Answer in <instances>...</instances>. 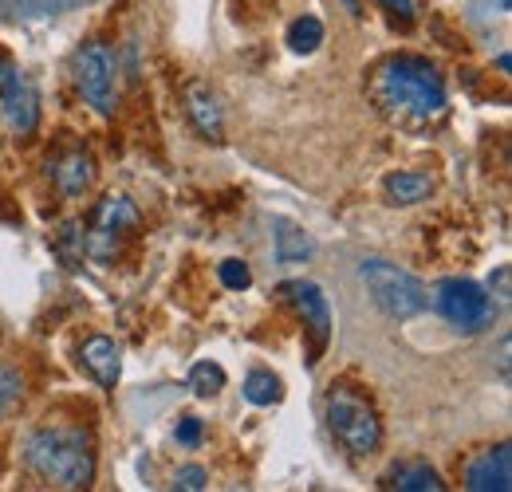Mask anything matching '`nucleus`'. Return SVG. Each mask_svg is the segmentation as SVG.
I'll return each mask as SVG.
<instances>
[{"mask_svg":"<svg viewBox=\"0 0 512 492\" xmlns=\"http://www.w3.org/2000/svg\"><path fill=\"white\" fill-rule=\"evenodd\" d=\"M383 193L390 205H422L434 193V178L430 174H390L383 182Z\"/></svg>","mask_w":512,"mask_h":492,"instance_id":"dca6fc26","label":"nucleus"},{"mask_svg":"<svg viewBox=\"0 0 512 492\" xmlns=\"http://www.w3.org/2000/svg\"><path fill=\"white\" fill-rule=\"evenodd\" d=\"M134 225H138V209H134V201H130V197H107V201L99 205V213H95L91 248H95L99 256H107L111 248L119 245V237L130 233Z\"/></svg>","mask_w":512,"mask_h":492,"instance_id":"1a4fd4ad","label":"nucleus"},{"mask_svg":"<svg viewBox=\"0 0 512 492\" xmlns=\"http://www.w3.org/2000/svg\"><path fill=\"white\" fill-rule=\"evenodd\" d=\"M359 280L367 284L375 308L383 311L386 319H414L430 308V288L390 260H363Z\"/></svg>","mask_w":512,"mask_h":492,"instance_id":"7ed1b4c3","label":"nucleus"},{"mask_svg":"<svg viewBox=\"0 0 512 492\" xmlns=\"http://www.w3.org/2000/svg\"><path fill=\"white\" fill-rule=\"evenodd\" d=\"M383 489H398V492H442L446 481L442 473L430 465V461H402L394 465L383 477Z\"/></svg>","mask_w":512,"mask_h":492,"instance_id":"ddd939ff","label":"nucleus"},{"mask_svg":"<svg viewBox=\"0 0 512 492\" xmlns=\"http://www.w3.org/2000/svg\"><path fill=\"white\" fill-rule=\"evenodd\" d=\"M272 237H276V260L280 264H304V260H312L316 256V241L300 229V225H292V221H284V217H276L272 221Z\"/></svg>","mask_w":512,"mask_h":492,"instance_id":"2eb2a0df","label":"nucleus"},{"mask_svg":"<svg viewBox=\"0 0 512 492\" xmlns=\"http://www.w3.org/2000/svg\"><path fill=\"white\" fill-rule=\"evenodd\" d=\"M430 300H434V308L442 311L457 331H465V335H477V331H485V327L497 319V304H493V296H489L477 280L449 276V280H442V284L434 288V296H430Z\"/></svg>","mask_w":512,"mask_h":492,"instance_id":"39448f33","label":"nucleus"},{"mask_svg":"<svg viewBox=\"0 0 512 492\" xmlns=\"http://www.w3.org/2000/svg\"><path fill=\"white\" fill-rule=\"evenodd\" d=\"M343 4H347V12H351V16H355V20H359V16H363V8H359V0H343Z\"/></svg>","mask_w":512,"mask_h":492,"instance_id":"bb28decb","label":"nucleus"},{"mask_svg":"<svg viewBox=\"0 0 512 492\" xmlns=\"http://www.w3.org/2000/svg\"><path fill=\"white\" fill-rule=\"evenodd\" d=\"M371 95L386 119L402 126H430L446 115V83L438 67L422 56H394L379 63Z\"/></svg>","mask_w":512,"mask_h":492,"instance_id":"f257e3e1","label":"nucleus"},{"mask_svg":"<svg viewBox=\"0 0 512 492\" xmlns=\"http://www.w3.org/2000/svg\"><path fill=\"white\" fill-rule=\"evenodd\" d=\"M20 398H24V378H20V370L0 363V422L16 410Z\"/></svg>","mask_w":512,"mask_h":492,"instance_id":"aec40b11","label":"nucleus"},{"mask_svg":"<svg viewBox=\"0 0 512 492\" xmlns=\"http://www.w3.org/2000/svg\"><path fill=\"white\" fill-rule=\"evenodd\" d=\"M186 111H190V123L197 126V134H205L209 142H221V134H225V115H221L217 95H213L205 83H190V91H186Z\"/></svg>","mask_w":512,"mask_h":492,"instance_id":"f8f14e48","label":"nucleus"},{"mask_svg":"<svg viewBox=\"0 0 512 492\" xmlns=\"http://www.w3.org/2000/svg\"><path fill=\"white\" fill-rule=\"evenodd\" d=\"M190 390L197 398L221 394V390H225V370L217 367V363H197V367L190 370Z\"/></svg>","mask_w":512,"mask_h":492,"instance_id":"6ab92c4d","label":"nucleus"},{"mask_svg":"<svg viewBox=\"0 0 512 492\" xmlns=\"http://www.w3.org/2000/svg\"><path fill=\"white\" fill-rule=\"evenodd\" d=\"M24 465L56 489H87L95 481V441L87 430L52 426L24 441Z\"/></svg>","mask_w":512,"mask_h":492,"instance_id":"f03ea898","label":"nucleus"},{"mask_svg":"<svg viewBox=\"0 0 512 492\" xmlns=\"http://www.w3.org/2000/svg\"><path fill=\"white\" fill-rule=\"evenodd\" d=\"M241 390H245V398H249L253 406H272V402H280V394H284V386H280V378H276L272 370H253Z\"/></svg>","mask_w":512,"mask_h":492,"instance_id":"a211bd4d","label":"nucleus"},{"mask_svg":"<svg viewBox=\"0 0 512 492\" xmlns=\"http://www.w3.org/2000/svg\"><path fill=\"white\" fill-rule=\"evenodd\" d=\"M379 4H383L386 12H394L398 20H414V12H418L414 0H379Z\"/></svg>","mask_w":512,"mask_h":492,"instance_id":"b1692460","label":"nucleus"},{"mask_svg":"<svg viewBox=\"0 0 512 492\" xmlns=\"http://www.w3.org/2000/svg\"><path fill=\"white\" fill-rule=\"evenodd\" d=\"M497 296H501V300H509V268H501V272H497Z\"/></svg>","mask_w":512,"mask_h":492,"instance_id":"a878e982","label":"nucleus"},{"mask_svg":"<svg viewBox=\"0 0 512 492\" xmlns=\"http://www.w3.org/2000/svg\"><path fill=\"white\" fill-rule=\"evenodd\" d=\"M56 185L64 189V197H83L95 185V158L87 150H71L56 162Z\"/></svg>","mask_w":512,"mask_h":492,"instance_id":"4468645a","label":"nucleus"},{"mask_svg":"<svg viewBox=\"0 0 512 492\" xmlns=\"http://www.w3.org/2000/svg\"><path fill=\"white\" fill-rule=\"evenodd\" d=\"M465 489L473 492H509L512 489V449L501 441L497 449H485L465 469Z\"/></svg>","mask_w":512,"mask_h":492,"instance_id":"9d476101","label":"nucleus"},{"mask_svg":"<svg viewBox=\"0 0 512 492\" xmlns=\"http://www.w3.org/2000/svg\"><path fill=\"white\" fill-rule=\"evenodd\" d=\"M205 485H209V473H205L201 465H186V469H178V473H174V489L201 492Z\"/></svg>","mask_w":512,"mask_h":492,"instance_id":"4be33fe9","label":"nucleus"},{"mask_svg":"<svg viewBox=\"0 0 512 492\" xmlns=\"http://www.w3.org/2000/svg\"><path fill=\"white\" fill-rule=\"evenodd\" d=\"M327 426L343 441V449L355 457H367L383 445V422H379L375 406L347 386H335L327 394Z\"/></svg>","mask_w":512,"mask_h":492,"instance_id":"20e7f679","label":"nucleus"},{"mask_svg":"<svg viewBox=\"0 0 512 492\" xmlns=\"http://www.w3.org/2000/svg\"><path fill=\"white\" fill-rule=\"evenodd\" d=\"M0 111L12 134H32L40 123V95L32 79L4 56H0Z\"/></svg>","mask_w":512,"mask_h":492,"instance_id":"0eeeda50","label":"nucleus"},{"mask_svg":"<svg viewBox=\"0 0 512 492\" xmlns=\"http://www.w3.org/2000/svg\"><path fill=\"white\" fill-rule=\"evenodd\" d=\"M320 44H323V20L320 16H300V20H292V28H288V48H292V52L312 56Z\"/></svg>","mask_w":512,"mask_h":492,"instance_id":"f3484780","label":"nucleus"},{"mask_svg":"<svg viewBox=\"0 0 512 492\" xmlns=\"http://www.w3.org/2000/svg\"><path fill=\"white\" fill-rule=\"evenodd\" d=\"M75 87L79 95L99 111V115H115L119 95H115V56L107 44L91 40L75 52Z\"/></svg>","mask_w":512,"mask_h":492,"instance_id":"423d86ee","label":"nucleus"},{"mask_svg":"<svg viewBox=\"0 0 512 492\" xmlns=\"http://www.w3.org/2000/svg\"><path fill=\"white\" fill-rule=\"evenodd\" d=\"M20 4H28V8H40V12H56V8H64V4H71V0H20Z\"/></svg>","mask_w":512,"mask_h":492,"instance_id":"393cba45","label":"nucleus"},{"mask_svg":"<svg viewBox=\"0 0 512 492\" xmlns=\"http://www.w3.org/2000/svg\"><path fill=\"white\" fill-rule=\"evenodd\" d=\"M221 284H225L229 292H245V288L253 284L249 264H245V260H221Z\"/></svg>","mask_w":512,"mask_h":492,"instance_id":"412c9836","label":"nucleus"},{"mask_svg":"<svg viewBox=\"0 0 512 492\" xmlns=\"http://www.w3.org/2000/svg\"><path fill=\"white\" fill-rule=\"evenodd\" d=\"M280 296L300 311L304 327L312 331V363L323 355L327 339H331V308H327V296L320 292V284L312 280H284L280 284Z\"/></svg>","mask_w":512,"mask_h":492,"instance_id":"6e6552de","label":"nucleus"},{"mask_svg":"<svg viewBox=\"0 0 512 492\" xmlns=\"http://www.w3.org/2000/svg\"><path fill=\"white\" fill-rule=\"evenodd\" d=\"M174 437H178V445L197 449V445H201V437H205V422H201V418H182V422H178V430H174Z\"/></svg>","mask_w":512,"mask_h":492,"instance_id":"5701e85b","label":"nucleus"},{"mask_svg":"<svg viewBox=\"0 0 512 492\" xmlns=\"http://www.w3.org/2000/svg\"><path fill=\"white\" fill-rule=\"evenodd\" d=\"M79 363L83 370L99 382V386H115L119 382V370H123V355H119V347H115V339H107V335H91L83 347H79Z\"/></svg>","mask_w":512,"mask_h":492,"instance_id":"9b49d317","label":"nucleus"}]
</instances>
